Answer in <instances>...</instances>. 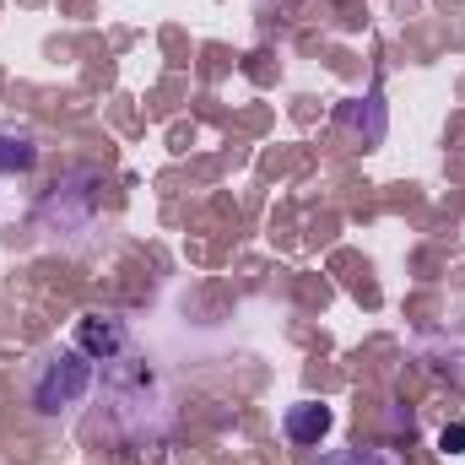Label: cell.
I'll return each instance as SVG.
<instances>
[{"mask_svg": "<svg viewBox=\"0 0 465 465\" xmlns=\"http://www.w3.org/2000/svg\"><path fill=\"white\" fill-rule=\"evenodd\" d=\"M93 390V357L82 347H60L44 357V368L33 373V406L44 417H60L71 406H82Z\"/></svg>", "mask_w": 465, "mask_h": 465, "instance_id": "cell-1", "label": "cell"}, {"mask_svg": "<svg viewBox=\"0 0 465 465\" xmlns=\"http://www.w3.org/2000/svg\"><path fill=\"white\" fill-rule=\"evenodd\" d=\"M76 347L93 362H124L130 357V331L114 314H87V320H76Z\"/></svg>", "mask_w": 465, "mask_h": 465, "instance_id": "cell-2", "label": "cell"}, {"mask_svg": "<svg viewBox=\"0 0 465 465\" xmlns=\"http://www.w3.org/2000/svg\"><path fill=\"white\" fill-rule=\"evenodd\" d=\"M331 428H336V411L320 406V401H298V406H287V417H282V433H287L292 444H320Z\"/></svg>", "mask_w": 465, "mask_h": 465, "instance_id": "cell-3", "label": "cell"}, {"mask_svg": "<svg viewBox=\"0 0 465 465\" xmlns=\"http://www.w3.org/2000/svg\"><path fill=\"white\" fill-rule=\"evenodd\" d=\"M38 141L27 130H0V173H33Z\"/></svg>", "mask_w": 465, "mask_h": 465, "instance_id": "cell-4", "label": "cell"}, {"mask_svg": "<svg viewBox=\"0 0 465 465\" xmlns=\"http://www.w3.org/2000/svg\"><path fill=\"white\" fill-rule=\"evenodd\" d=\"M320 465H406V460L390 455V450H336V455H325Z\"/></svg>", "mask_w": 465, "mask_h": 465, "instance_id": "cell-5", "label": "cell"}, {"mask_svg": "<svg viewBox=\"0 0 465 465\" xmlns=\"http://www.w3.org/2000/svg\"><path fill=\"white\" fill-rule=\"evenodd\" d=\"M439 450H444V455H465V422H455V428L439 433Z\"/></svg>", "mask_w": 465, "mask_h": 465, "instance_id": "cell-6", "label": "cell"}]
</instances>
